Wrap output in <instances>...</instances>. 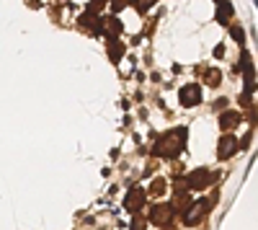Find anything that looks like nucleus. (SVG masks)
<instances>
[{"label":"nucleus","instance_id":"1","mask_svg":"<svg viewBox=\"0 0 258 230\" xmlns=\"http://www.w3.org/2000/svg\"><path fill=\"white\" fill-rule=\"evenodd\" d=\"M183 142H186V130H173V132H168L158 140L153 153L158 158H176L183 150Z\"/></svg>","mask_w":258,"mask_h":230},{"label":"nucleus","instance_id":"2","mask_svg":"<svg viewBox=\"0 0 258 230\" xmlns=\"http://www.w3.org/2000/svg\"><path fill=\"white\" fill-rule=\"evenodd\" d=\"M212 181H214V174L207 171V168H197L188 176V186H191V189H204V186L212 184Z\"/></svg>","mask_w":258,"mask_h":230},{"label":"nucleus","instance_id":"3","mask_svg":"<svg viewBox=\"0 0 258 230\" xmlns=\"http://www.w3.org/2000/svg\"><path fill=\"white\" fill-rule=\"evenodd\" d=\"M170 217H173V210H170L168 204H155L153 210H150V220H153L155 225H168Z\"/></svg>","mask_w":258,"mask_h":230},{"label":"nucleus","instance_id":"4","mask_svg":"<svg viewBox=\"0 0 258 230\" xmlns=\"http://www.w3.org/2000/svg\"><path fill=\"white\" fill-rule=\"evenodd\" d=\"M202 101V88L199 86H183L181 88V103L183 106H197Z\"/></svg>","mask_w":258,"mask_h":230},{"label":"nucleus","instance_id":"5","mask_svg":"<svg viewBox=\"0 0 258 230\" xmlns=\"http://www.w3.org/2000/svg\"><path fill=\"white\" fill-rule=\"evenodd\" d=\"M238 148H240L238 140H235L232 135H225V137L220 140V148H217V153H220V158H222V160H227L230 155L238 153Z\"/></svg>","mask_w":258,"mask_h":230},{"label":"nucleus","instance_id":"6","mask_svg":"<svg viewBox=\"0 0 258 230\" xmlns=\"http://www.w3.org/2000/svg\"><path fill=\"white\" fill-rule=\"evenodd\" d=\"M142 202H145V192L140 189V186H135V189L126 194V202H124V207H126L129 212H137L140 207H142Z\"/></svg>","mask_w":258,"mask_h":230},{"label":"nucleus","instance_id":"7","mask_svg":"<svg viewBox=\"0 0 258 230\" xmlns=\"http://www.w3.org/2000/svg\"><path fill=\"white\" fill-rule=\"evenodd\" d=\"M204 210H207V202H197L188 212H183V222H186V225H197V222L202 220Z\"/></svg>","mask_w":258,"mask_h":230},{"label":"nucleus","instance_id":"8","mask_svg":"<svg viewBox=\"0 0 258 230\" xmlns=\"http://www.w3.org/2000/svg\"><path fill=\"white\" fill-rule=\"evenodd\" d=\"M240 124V114L238 111H225L222 117H220V127L227 132V130H232V127H238Z\"/></svg>","mask_w":258,"mask_h":230},{"label":"nucleus","instance_id":"9","mask_svg":"<svg viewBox=\"0 0 258 230\" xmlns=\"http://www.w3.org/2000/svg\"><path fill=\"white\" fill-rule=\"evenodd\" d=\"M153 3H155V0H135V8H137V11H147Z\"/></svg>","mask_w":258,"mask_h":230},{"label":"nucleus","instance_id":"10","mask_svg":"<svg viewBox=\"0 0 258 230\" xmlns=\"http://www.w3.org/2000/svg\"><path fill=\"white\" fill-rule=\"evenodd\" d=\"M217 83H220V73H209V86H217Z\"/></svg>","mask_w":258,"mask_h":230},{"label":"nucleus","instance_id":"11","mask_svg":"<svg viewBox=\"0 0 258 230\" xmlns=\"http://www.w3.org/2000/svg\"><path fill=\"white\" fill-rule=\"evenodd\" d=\"M132 230H145V225H142V220H137V222L132 225Z\"/></svg>","mask_w":258,"mask_h":230}]
</instances>
